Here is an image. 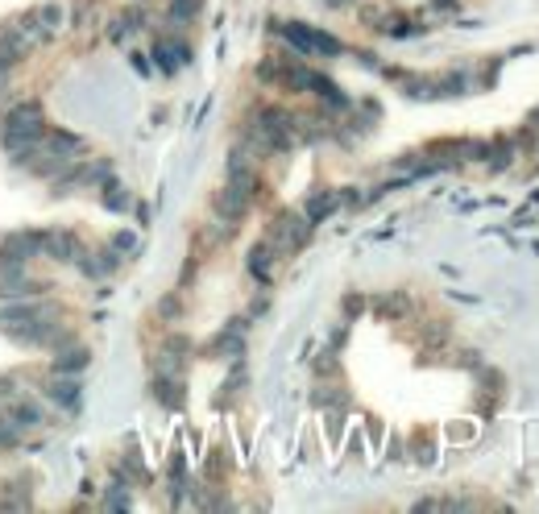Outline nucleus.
Returning a JSON list of instances; mask_svg holds the SVG:
<instances>
[{
    "mask_svg": "<svg viewBox=\"0 0 539 514\" xmlns=\"http://www.w3.org/2000/svg\"><path fill=\"white\" fill-rule=\"evenodd\" d=\"M4 145L9 150H34L42 137H46V120H42V108L37 104H21V108H9L4 117V129H0Z\"/></svg>",
    "mask_w": 539,
    "mask_h": 514,
    "instance_id": "nucleus-2",
    "label": "nucleus"
},
{
    "mask_svg": "<svg viewBox=\"0 0 539 514\" xmlns=\"http://www.w3.org/2000/svg\"><path fill=\"white\" fill-rule=\"evenodd\" d=\"M79 395H84V386L75 382L71 373H62V378L46 382V398L54 403V407H62V411H75V407H79Z\"/></svg>",
    "mask_w": 539,
    "mask_h": 514,
    "instance_id": "nucleus-7",
    "label": "nucleus"
},
{
    "mask_svg": "<svg viewBox=\"0 0 539 514\" xmlns=\"http://www.w3.org/2000/svg\"><path fill=\"white\" fill-rule=\"evenodd\" d=\"M129 204H133V195L125 192L117 179H108V183H104V208H112V212H125Z\"/></svg>",
    "mask_w": 539,
    "mask_h": 514,
    "instance_id": "nucleus-17",
    "label": "nucleus"
},
{
    "mask_svg": "<svg viewBox=\"0 0 539 514\" xmlns=\"http://www.w3.org/2000/svg\"><path fill=\"white\" fill-rule=\"evenodd\" d=\"M87 348H62V357H54V373H79L87 370Z\"/></svg>",
    "mask_w": 539,
    "mask_h": 514,
    "instance_id": "nucleus-15",
    "label": "nucleus"
},
{
    "mask_svg": "<svg viewBox=\"0 0 539 514\" xmlns=\"http://www.w3.org/2000/svg\"><path fill=\"white\" fill-rule=\"evenodd\" d=\"M154 59H158V67H162V71H179L183 62L192 59V50L183 46V42H167V37H162V42L154 46Z\"/></svg>",
    "mask_w": 539,
    "mask_h": 514,
    "instance_id": "nucleus-11",
    "label": "nucleus"
},
{
    "mask_svg": "<svg viewBox=\"0 0 539 514\" xmlns=\"http://www.w3.org/2000/svg\"><path fill=\"white\" fill-rule=\"evenodd\" d=\"M133 506V498H129V490H125V481H112V490L104 494V510H129Z\"/></svg>",
    "mask_w": 539,
    "mask_h": 514,
    "instance_id": "nucleus-18",
    "label": "nucleus"
},
{
    "mask_svg": "<svg viewBox=\"0 0 539 514\" xmlns=\"http://www.w3.org/2000/svg\"><path fill=\"white\" fill-rule=\"evenodd\" d=\"M46 233H9L0 241V262H29L34 253H42Z\"/></svg>",
    "mask_w": 539,
    "mask_h": 514,
    "instance_id": "nucleus-5",
    "label": "nucleus"
},
{
    "mask_svg": "<svg viewBox=\"0 0 539 514\" xmlns=\"http://www.w3.org/2000/svg\"><path fill=\"white\" fill-rule=\"evenodd\" d=\"M42 407H37V403H29V398H17V403H12V423H17V428H37V423H42Z\"/></svg>",
    "mask_w": 539,
    "mask_h": 514,
    "instance_id": "nucleus-14",
    "label": "nucleus"
},
{
    "mask_svg": "<svg viewBox=\"0 0 539 514\" xmlns=\"http://www.w3.org/2000/svg\"><path fill=\"white\" fill-rule=\"evenodd\" d=\"M336 204H340V195H332V192H315L312 200H307V220H312V224H320V220H328V216L336 212Z\"/></svg>",
    "mask_w": 539,
    "mask_h": 514,
    "instance_id": "nucleus-13",
    "label": "nucleus"
},
{
    "mask_svg": "<svg viewBox=\"0 0 539 514\" xmlns=\"http://www.w3.org/2000/svg\"><path fill=\"white\" fill-rule=\"evenodd\" d=\"M378 307H382V311H403V307H407V299H403V295H390V299H382Z\"/></svg>",
    "mask_w": 539,
    "mask_h": 514,
    "instance_id": "nucleus-20",
    "label": "nucleus"
},
{
    "mask_svg": "<svg viewBox=\"0 0 539 514\" xmlns=\"http://www.w3.org/2000/svg\"><path fill=\"white\" fill-rule=\"evenodd\" d=\"M307 228H312L307 216H295V212L278 216L274 228H270V245H274V253H295L303 241H307Z\"/></svg>",
    "mask_w": 539,
    "mask_h": 514,
    "instance_id": "nucleus-4",
    "label": "nucleus"
},
{
    "mask_svg": "<svg viewBox=\"0 0 539 514\" xmlns=\"http://www.w3.org/2000/svg\"><path fill=\"white\" fill-rule=\"evenodd\" d=\"M133 245H137L133 233H117V237H112V249H133Z\"/></svg>",
    "mask_w": 539,
    "mask_h": 514,
    "instance_id": "nucleus-19",
    "label": "nucleus"
},
{
    "mask_svg": "<svg viewBox=\"0 0 539 514\" xmlns=\"http://www.w3.org/2000/svg\"><path fill=\"white\" fill-rule=\"evenodd\" d=\"M17 395V386H12V378H0V398H12Z\"/></svg>",
    "mask_w": 539,
    "mask_h": 514,
    "instance_id": "nucleus-21",
    "label": "nucleus"
},
{
    "mask_svg": "<svg viewBox=\"0 0 539 514\" xmlns=\"http://www.w3.org/2000/svg\"><path fill=\"white\" fill-rule=\"evenodd\" d=\"M183 365H187V340H170V345L158 348L154 373H167V378H183Z\"/></svg>",
    "mask_w": 539,
    "mask_h": 514,
    "instance_id": "nucleus-6",
    "label": "nucleus"
},
{
    "mask_svg": "<svg viewBox=\"0 0 539 514\" xmlns=\"http://www.w3.org/2000/svg\"><path fill=\"white\" fill-rule=\"evenodd\" d=\"M245 142H249L257 154H287L290 142H295V117L278 112V108H265L262 117L249 125Z\"/></svg>",
    "mask_w": 539,
    "mask_h": 514,
    "instance_id": "nucleus-1",
    "label": "nucleus"
},
{
    "mask_svg": "<svg viewBox=\"0 0 539 514\" xmlns=\"http://www.w3.org/2000/svg\"><path fill=\"white\" fill-rule=\"evenodd\" d=\"M274 245L270 241H262V245H253L249 257H245V265H249V274L257 278V282H270V270H274Z\"/></svg>",
    "mask_w": 539,
    "mask_h": 514,
    "instance_id": "nucleus-10",
    "label": "nucleus"
},
{
    "mask_svg": "<svg viewBox=\"0 0 539 514\" xmlns=\"http://www.w3.org/2000/svg\"><path fill=\"white\" fill-rule=\"evenodd\" d=\"M154 398L162 407H183V386L179 378H167V373H158L154 378Z\"/></svg>",
    "mask_w": 539,
    "mask_h": 514,
    "instance_id": "nucleus-12",
    "label": "nucleus"
},
{
    "mask_svg": "<svg viewBox=\"0 0 539 514\" xmlns=\"http://www.w3.org/2000/svg\"><path fill=\"white\" fill-rule=\"evenodd\" d=\"M42 249L54 257V262H75L79 257V241L71 237V233H62V228H54V233H46V241H42Z\"/></svg>",
    "mask_w": 539,
    "mask_h": 514,
    "instance_id": "nucleus-9",
    "label": "nucleus"
},
{
    "mask_svg": "<svg viewBox=\"0 0 539 514\" xmlns=\"http://www.w3.org/2000/svg\"><path fill=\"white\" fill-rule=\"evenodd\" d=\"M282 37L290 42V50L299 54V59H307V54H340V42H336L332 34H323V29H312V25H299V21H287L282 25Z\"/></svg>",
    "mask_w": 539,
    "mask_h": 514,
    "instance_id": "nucleus-3",
    "label": "nucleus"
},
{
    "mask_svg": "<svg viewBox=\"0 0 539 514\" xmlns=\"http://www.w3.org/2000/svg\"><path fill=\"white\" fill-rule=\"evenodd\" d=\"M42 142H46V154H54L59 162H71V158H79V150H84V137H75V133H67V129H50Z\"/></svg>",
    "mask_w": 539,
    "mask_h": 514,
    "instance_id": "nucleus-8",
    "label": "nucleus"
},
{
    "mask_svg": "<svg viewBox=\"0 0 539 514\" xmlns=\"http://www.w3.org/2000/svg\"><path fill=\"white\" fill-rule=\"evenodd\" d=\"M200 4H204V0H170V17H167V21H170V25H187V21H195Z\"/></svg>",
    "mask_w": 539,
    "mask_h": 514,
    "instance_id": "nucleus-16",
    "label": "nucleus"
}]
</instances>
